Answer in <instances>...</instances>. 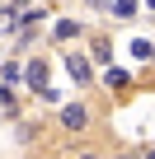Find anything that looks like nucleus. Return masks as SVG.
I'll use <instances>...</instances> for the list:
<instances>
[{
    "mask_svg": "<svg viewBox=\"0 0 155 159\" xmlns=\"http://www.w3.org/2000/svg\"><path fill=\"white\" fill-rule=\"evenodd\" d=\"M85 122H90V112H85L80 103H66V108H61V126H66V131H80Z\"/></svg>",
    "mask_w": 155,
    "mask_h": 159,
    "instance_id": "1",
    "label": "nucleus"
},
{
    "mask_svg": "<svg viewBox=\"0 0 155 159\" xmlns=\"http://www.w3.org/2000/svg\"><path fill=\"white\" fill-rule=\"evenodd\" d=\"M66 70H70L75 80H80V84L90 80V61H85V56H70V61H66Z\"/></svg>",
    "mask_w": 155,
    "mask_h": 159,
    "instance_id": "2",
    "label": "nucleus"
},
{
    "mask_svg": "<svg viewBox=\"0 0 155 159\" xmlns=\"http://www.w3.org/2000/svg\"><path fill=\"white\" fill-rule=\"evenodd\" d=\"M42 80H47V70H42V61H33V66H28V84L42 89Z\"/></svg>",
    "mask_w": 155,
    "mask_h": 159,
    "instance_id": "3",
    "label": "nucleus"
},
{
    "mask_svg": "<svg viewBox=\"0 0 155 159\" xmlns=\"http://www.w3.org/2000/svg\"><path fill=\"white\" fill-rule=\"evenodd\" d=\"M146 159H155V150H146Z\"/></svg>",
    "mask_w": 155,
    "mask_h": 159,
    "instance_id": "4",
    "label": "nucleus"
},
{
    "mask_svg": "<svg viewBox=\"0 0 155 159\" xmlns=\"http://www.w3.org/2000/svg\"><path fill=\"white\" fill-rule=\"evenodd\" d=\"M127 159H146V154H127Z\"/></svg>",
    "mask_w": 155,
    "mask_h": 159,
    "instance_id": "5",
    "label": "nucleus"
}]
</instances>
